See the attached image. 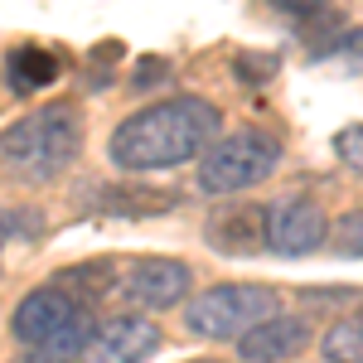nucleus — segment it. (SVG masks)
<instances>
[{
	"label": "nucleus",
	"mask_w": 363,
	"mask_h": 363,
	"mask_svg": "<svg viewBox=\"0 0 363 363\" xmlns=\"http://www.w3.org/2000/svg\"><path fill=\"white\" fill-rule=\"evenodd\" d=\"M213 136H218V107L208 97H165L126 116L107 140V155L126 174H160L203 160Z\"/></svg>",
	"instance_id": "obj_1"
},
{
	"label": "nucleus",
	"mask_w": 363,
	"mask_h": 363,
	"mask_svg": "<svg viewBox=\"0 0 363 363\" xmlns=\"http://www.w3.org/2000/svg\"><path fill=\"white\" fill-rule=\"evenodd\" d=\"M78 150H83L78 107L54 102L0 131V174L20 179V184H54L73 169Z\"/></svg>",
	"instance_id": "obj_2"
},
{
	"label": "nucleus",
	"mask_w": 363,
	"mask_h": 363,
	"mask_svg": "<svg viewBox=\"0 0 363 363\" xmlns=\"http://www.w3.org/2000/svg\"><path fill=\"white\" fill-rule=\"evenodd\" d=\"M10 335L20 339L29 354L73 363L87 349V339H92V310L49 281V286H34L25 301L15 306Z\"/></svg>",
	"instance_id": "obj_3"
},
{
	"label": "nucleus",
	"mask_w": 363,
	"mask_h": 363,
	"mask_svg": "<svg viewBox=\"0 0 363 363\" xmlns=\"http://www.w3.org/2000/svg\"><path fill=\"white\" fill-rule=\"evenodd\" d=\"M281 140L262 126H247V131H233V136L213 140L199 160V189L213 199L223 194H242V189H257L267 184L281 165Z\"/></svg>",
	"instance_id": "obj_4"
},
{
	"label": "nucleus",
	"mask_w": 363,
	"mask_h": 363,
	"mask_svg": "<svg viewBox=\"0 0 363 363\" xmlns=\"http://www.w3.org/2000/svg\"><path fill=\"white\" fill-rule=\"evenodd\" d=\"M272 315H281V296L272 286L228 281V286H208L184 306V330L194 339H242Z\"/></svg>",
	"instance_id": "obj_5"
},
{
	"label": "nucleus",
	"mask_w": 363,
	"mask_h": 363,
	"mask_svg": "<svg viewBox=\"0 0 363 363\" xmlns=\"http://www.w3.org/2000/svg\"><path fill=\"white\" fill-rule=\"evenodd\" d=\"M262 228H267V252H277V257H306V252L325 247V238H330V218L310 194L272 199L262 213Z\"/></svg>",
	"instance_id": "obj_6"
},
{
	"label": "nucleus",
	"mask_w": 363,
	"mask_h": 363,
	"mask_svg": "<svg viewBox=\"0 0 363 363\" xmlns=\"http://www.w3.org/2000/svg\"><path fill=\"white\" fill-rule=\"evenodd\" d=\"M189 286H194L189 262H179V257H136L131 267H121L116 296L131 301L136 310H169L189 296Z\"/></svg>",
	"instance_id": "obj_7"
},
{
	"label": "nucleus",
	"mask_w": 363,
	"mask_h": 363,
	"mask_svg": "<svg viewBox=\"0 0 363 363\" xmlns=\"http://www.w3.org/2000/svg\"><path fill=\"white\" fill-rule=\"evenodd\" d=\"M160 349V330L145 315H107L92 325L83 363H145Z\"/></svg>",
	"instance_id": "obj_8"
},
{
	"label": "nucleus",
	"mask_w": 363,
	"mask_h": 363,
	"mask_svg": "<svg viewBox=\"0 0 363 363\" xmlns=\"http://www.w3.org/2000/svg\"><path fill=\"white\" fill-rule=\"evenodd\" d=\"M310 349V320L306 315H272L262 320L252 335L238 339V359L242 363H286Z\"/></svg>",
	"instance_id": "obj_9"
},
{
	"label": "nucleus",
	"mask_w": 363,
	"mask_h": 363,
	"mask_svg": "<svg viewBox=\"0 0 363 363\" xmlns=\"http://www.w3.org/2000/svg\"><path fill=\"white\" fill-rule=\"evenodd\" d=\"M262 213H267V208H257V203H228V208H218V213L208 218L203 242H208L213 252H223V257H247V252H262V247H267Z\"/></svg>",
	"instance_id": "obj_10"
},
{
	"label": "nucleus",
	"mask_w": 363,
	"mask_h": 363,
	"mask_svg": "<svg viewBox=\"0 0 363 363\" xmlns=\"http://www.w3.org/2000/svg\"><path fill=\"white\" fill-rule=\"evenodd\" d=\"M58 83V54L54 49H44V44H15L10 58H5V87L10 92H39V87Z\"/></svg>",
	"instance_id": "obj_11"
},
{
	"label": "nucleus",
	"mask_w": 363,
	"mask_h": 363,
	"mask_svg": "<svg viewBox=\"0 0 363 363\" xmlns=\"http://www.w3.org/2000/svg\"><path fill=\"white\" fill-rule=\"evenodd\" d=\"M121 267L116 262H107V257H97V262H78V267H63L54 277V286L58 291H68L73 301H83L87 310L97 306L102 296H112L116 286H121V277H116Z\"/></svg>",
	"instance_id": "obj_12"
},
{
	"label": "nucleus",
	"mask_w": 363,
	"mask_h": 363,
	"mask_svg": "<svg viewBox=\"0 0 363 363\" xmlns=\"http://www.w3.org/2000/svg\"><path fill=\"white\" fill-rule=\"evenodd\" d=\"M179 203V194H165V189H126V184H107V189H97V199H92V213H116V218H150V213H165V208H174Z\"/></svg>",
	"instance_id": "obj_13"
},
{
	"label": "nucleus",
	"mask_w": 363,
	"mask_h": 363,
	"mask_svg": "<svg viewBox=\"0 0 363 363\" xmlns=\"http://www.w3.org/2000/svg\"><path fill=\"white\" fill-rule=\"evenodd\" d=\"M320 359L325 363H363V315H344L330 325V335L320 339Z\"/></svg>",
	"instance_id": "obj_14"
},
{
	"label": "nucleus",
	"mask_w": 363,
	"mask_h": 363,
	"mask_svg": "<svg viewBox=\"0 0 363 363\" xmlns=\"http://www.w3.org/2000/svg\"><path fill=\"white\" fill-rule=\"evenodd\" d=\"M315 63H325V58H339L344 68H354V73H363V29H344V34H335V39H325V49H315Z\"/></svg>",
	"instance_id": "obj_15"
},
{
	"label": "nucleus",
	"mask_w": 363,
	"mask_h": 363,
	"mask_svg": "<svg viewBox=\"0 0 363 363\" xmlns=\"http://www.w3.org/2000/svg\"><path fill=\"white\" fill-rule=\"evenodd\" d=\"M169 83V58H155V54H145L131 63V87L136 92H150V87H160Z\"/></svg>",
	"instance_id": "obj_16"
},
{
	"label": "nucleus",
	"mask_w": 363,
	"mask_h": 363,
	"mask_svg": "<svg viewBox=\"0 0 363 363\" xmlns=\"http://www.w3.org/2000/svg\"><path fill=\"white\" fill-rule=\"evenodd\" d=\"M335 247L339 252H349V257H363V208H354V213H344L335 228Z\"/></svg>",
	"instance_id": "obj_17"
},
{
	"label": "nucleus",
	"mask_w": 363,
	"mask_h": 363,
	"mask_svg": "<svg viewBox=\"0 0 363 363\" xmlns=\"http://www.w3.org/2000/svg\"><path fill=\"white\" fill-rule=\"evenodd\" d=\"M335 155L354 169V174H363V121L359 126H344V131L335 136Z\"/></svg>",
	"instance_id": "obj_18"
},
{
	"label": "nucleus",
	"mask_w": 363,
	"mask_h": 363,
	"mask_svg": "<svg viewBox=\"0 0 363 363\" xmlns=\"http://www.w3.org/2000/svg\"><path fill=\"white\" fill-rule=\"evenodd\" d=\"M272 68H277L272 58H238V73L242 78H272Z\"/></svg>",
	"instance_id": "obj_19"
},
{
	"label": "nucleus",
	"mask_w": 363,
	"mask_h": 363,
	"mask_svg": "<svg viewBox=\"0 0 363 363\" xmlns=\"http://www.w3.org/2000/svg\"><path fill=\"white\" fill-rule=\"evenodd\" d=\"M5 242H10V223H5V213H0V252H5Z\"/></svg>",
	"instance_id": "obj_20"
},
{
	"label": "nucleus",
	"mask_w": 363,
	"mask_h": 363,
	"mask_svg": "<svg viewBox=\"0 0 363 363\" xmlns=\"http://www.w3.org/2000/svg\"><path fill=\"white\" fill-rule=\"evenodd\" d=\"M194 363H223V359H194Z\"/></svg>",
	"instance_id": "obj_21"
}]
</instances>
